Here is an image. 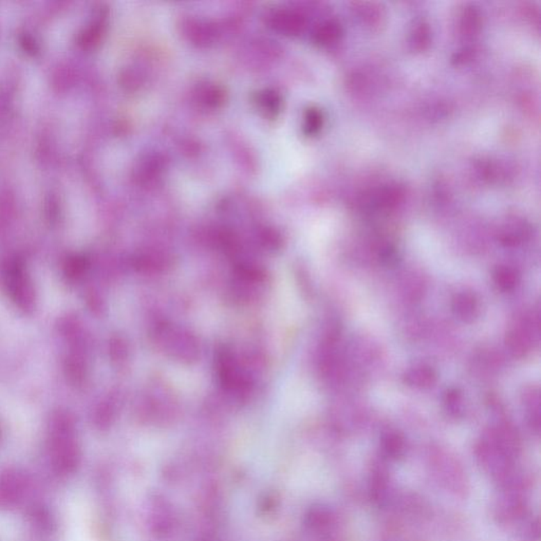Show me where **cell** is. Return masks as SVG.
Returning a JSON list of instances; mask_svg holds the SVG:
<instances>
[{
    "label": "cell",
    "mask_w": 541,
    "mask_h": 541,
    "mask_svg": "<svg viewBox=\"0 0 541 541\" xmlns=\"http://www.w3.org/2000/svg\"><path fill=\"white\" fill-rule=\"evenodd\" d=\"M382 447L388 458H401L405 453V439L400 432H387L382 438Z\"/></svg>",
    "instance_id": "obj_5"
},
{
    "label": "cell",
    "mask_w": 541,
    "mask_h": 541,
    "mask_svg": "<svg viewBox=\"0 0 541 541\" xmlns=\"http://www.w3.org/2000/svg\"><path fill=\"white\" fill-rule=\"evenodd\" d=\"M505 344L515 357L526 356L530 350L531 343L526 332L522 329H512L506 334Z\"/></svg>",
    "instance_id": "obj_3"
},
{
    "label": "cell",
    "mask_w": 541,
    "mask_h": 541,
    "mask_svg": "<svg viewBox=\"0 0 541 541\" xmlns=\"http://www.w3.org/2000/svg\"><path fill=\"white\" fill-rule=\"evenodd\" d=\"M494 281L498 289L502 291H512L517 287L520 275L517 269L508 265H499L496 267L493 275Z\"/></svg>",
    "instance_id": "obj_4"
},
{
    "label": "cell",
    "mask_w": 541,
    "mask_h": 541,
    "mask_svg": "<svg viewBox=\"0 0 541 541\" xmlns=\"http://www.w3.org/2000/svg\"><path fill=\"white\" fill-rule=\"evenodd\" d=\"M452 308L455 315L463 322H473L479 314V303L473 292L457 293L453 298Z\"/></svg>",
    "instance_id": "obj_1"
},
{
    "label": "cell",
    "mask_w": 541,
    "mask_h": 541,
    "mask_svg": "<svg viewBox=\"0 0 541 541\" xmlns=\"http://www.w3.org/2000/svg\"><path fill=\"white\" fill-rule=\"evenodd\" d=\"M87 261L84 257H71L65 265V274L69 279H77L85 272Z\"/></svg>",
    "instance_id": "obj_7"
},
{
    "label": "cell",
    "mask_w": 541,
    "mask_h": 541,
    "mask_svg": "<svg viewBox=\"0 0 541 541\" xmlns=\"http://www.w3.org/2000/svg\"><path fill=\"white\" fill-rule=\"evenodd\" d=\"M320 125H322V116H320V112L316 111L315 109L310 110L308 112L307 118H306V130L308 134H314L320 130Z\"/></svg>",
    "instance_id": "obj_9"
},
{
    "label": "cell",
    "mask_w": 541,
    "mask_h": 541,
    "mask_svg": "<svg viewBox=\"0 0 541 541\" xmlns=\"http://www.w3.org/2000/svg\"><path fill=\"white\" fill-rule=\"evenodd\" d=\"M379 259H381L382 265L388 267H393L399 263V255H398L397 251L393 248L384 249L379 253Z\"/></svg>",
    "instance_id": "obj_10"
},
{
    "label": "cell",
    "mask_w": 541,
    "mask_h": 541,
    "mask_svg": "<svg viewBox=\"0 0 541 541\" xmlns=\"http://www.w3.org/2000/svg\"><path fill=\"white\" fill-rule=\"evenodd\" d=\"M404 382L411 387L426 389L437 383V373L428 365H418L404 375Z\"/></svg>",
    "instance_id": "obj_2"
},
{
    "label": "cell",
    "mask_w": 541,
    "mask_h": 541,
    "mask_svg": "<svg viewBox=\"0 0 541 541\" xmlns=\"http://www.w3.org/2000/svg\"><path fill=\"white\" fill-rule=\"evenodd\" d=\"M445 405H446L447 409L453 414H457V412L460 411L461 402H462V395H461L460 390L457 388H450L447 390L444 397Z\"/></svg>",
    "instance_id": "obj_8"
},
{
    "label": "cell",
    "mask_w": 541,
    "mask_h": 541,
    "mask_svg": "<svg viewBox=\"0 0 541 541\" xmlns=\"http://www.w3.org/2000/svg\"><path fill=\"white\" fill-rule=\"evenodd\" d=\"M260 101L261 103L265 105V109H267V111L272 112V113H274V112L279 109V104H281L279 97L273 93H265V95H262V97H261Z\"/></svg>",
    "instance_id": "obj_11"
},
{
    "label": "cell",
    "mask_w": 541,
    "mask_h": 541,
    "mask_svg": "<svg viewBox=\"0 0 541 541\" xmlns=\"http://www.w3.org/2000/svg\"><path fill=\"white\" fill-rule=\"evenodd\" d=\"M275 24L281 28L283 31L294 33L299 30L301 26V18L290 12H281L274 17Z\"/></svg>",
    "instance_id": "obj_6"
}]
</instances>
